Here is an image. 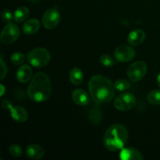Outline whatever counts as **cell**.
Here are the masks:
<instances>
[{
  "mask_svg": "<svg viewBox=\"0 0 160 160\" xmlns=\"http://www.w3.org/2000/svg\"><path fill=\"white\" fill-rule=\"evenodd\" d=\"M88 88L90 95L97 103L108 102L114 97V84L106 77L95 75L89 80Z\"/></svg>",
  "mask_w": 160,
  "mask_h": 160,
  "instance_id": "6da1fadb",
  "label": "cell"
},
{
  "mask_svg": "<svg viewBox=\"0 0 160 160\" xmlns=\"http://www.w3.org/2000/svg\"><path fill=\"white\" fill-rule=\"evenodd\" d=\"M52 94V83L50 78L43 72L37 73L31 79L28 88V95L34 102H45Z\"/></svg>",
  "mask_w": 160,
  "mask_h": 160,
  "instance_id": "7a4b0ae2",
  "label": "cell"
},
{
  "mask_svg": "<svg viewBox=\"0 0 160 160\" xmlns=\"http://www.w3.org/2000/svg\"><path fill=\"white\" fill-rule=\"evenodd\" d=\"M129 138L128 131L123 125L113 124L106 130L103 142L106 149L117 152L124 148Z\"/></svg>",
  "mask_w": 160,
  "mask_h": 160,
  "instance_id": "3957f363",
  "label": "cell"
},
{
  "mask_svg": "<svg viewBox=\"0 0 160 160\" xmlns=\"http://www.w3.org/2000/svg\"><path fill=\"white\" fill-rule=\"evenodd\" d=\"M51 56L46 48H35L31 50L28 55V60L29 63L36 68H42L45 67L49 62Z\"/></svg>",
  "mask_w": 160,
  "mask_h": 160,
  "instance_id": "277c9868",
  "label": "cell"
},
{
  "mask_svg": "<svg viewBox=\"0 0 160 160\" xmlns=\"http://www.w3.org/2000/svg\"><path fill=\"white\" fill-rule=\"evenodd\" d=\"M148 70V66L144 61L139 60L134 62L128 67L127 74L132 82H138L145 76Z\"/></svg>",
  "mask_w": 160,
  "mask_h": 160,
  "instance_id": "5b68a950",
  "label": "cell"
},
{
  "mask_svg": "<svg viewBox=\"0 0 160 160\" xmlns=\"http://www.w3.org/2000/svg\"><path fill=\"white\" fill-rule=\"evenodd\" d=\"M136 104V98L131 92H124L119 95L114 100V106L118 110L124 111L131 110Z\"/></svg>",
  "mask_w": 160,
  "mask_h": 160,
  "instance_id": "8992f818",
  "label": "cell"
},
{
  "mask_svg": "<svg viewBox=\"0 0 160 160\" xmlns=\"http://www.w3.org/2000/svg\"><path fill=\"white\" fill-rule=\"evenodd\" d=\"M20 36L18 27L12 23H8L3 28L0 36V40L3 45H11L16 42Z\"/></svg>",
  "mask_w": 160,
  "mask_h": 160,
  "instance_id": "52a82bcc",
  "label": "cell"
},
{
  "mask_svg": "<svg viewBox=\"0 0 160 160\" xmlns=\"http://www.w3.org/2000/svg\"><path fill=\"white\" fill-rule=\"evenodd\" d=\"M61 20L59 10L56 8L48 9L44 12L42 17V24L48 30H52L58 26Z\"/></svg>",
  "mask_w": 160,
  "mask_h": 160,
  "instance_id": "ba28073f",
  "label": "cell"
},
{
  "mask_svg": "<svg viewBox=\"0 0 160 160\" xmlns=\"http://www.w3.org/2000/svg\"><path fill=\"white\" fill-rule=\"evenodd\" d=\"M135 51L128 45H120L114 51V57L118 62H128L133 60L135 57Z\"/></svg>",
  "mask_w": 160,
  "mask_h": 160,
  "instance_id": "9c48e42d",
  "label": "cell"
},
{
  "mask_svg": "<svg viewBox=\"0 0 160 160\" xmlns=\"http://www.w3.org/2000/svg\"><path fill=\"white\" fill-rule=\"evenodd\" d=\"M120 159L122 160H142L143 156L138 149L134 148H123L120 150Z\"/></svg>",
  "mask_w": 160,
  "mask_h": 160,
  "instance_id": "30bf717a",
  "label": "cell"
},
{
  "mask_svg": "<svg viewBox=\"0 0 160 160\" xmlns=\"http://www.w3.org/2000/svg\"><path fill=\"white\" fill-rule=\"evenodd\" d=\"M10 115L14 120L18 123H23L28 119V113L24 108L21 106H12L9 108Z\"/></svg>",
  "mask_w": 160,
  "mask_h": 160,
  "instance_id": "8fae6325",
  "label": "cell"
},
{
  "mask_svg": "<svg viewBox=\"0 0 160 160\" xmlns=\"http://www.w3.org/2000/svg\"><path fill=\"white\" fill-rule=\"evenodd\" d=\"M145 39V32L143 30L136 29L130 32L128 37V42L132 46H138L144 42Z\"/></svg>",
  "mask_w": 160,
  "mask_h": 160,
  "instance_id": "7c38bea8",
  "label": "cell"
},
{
  "mask_svg": "<svg viewBox=\"0 0 160 160\" xmlns=\"http://www.w3.org/2000/svg\"><path fill=\"white\" fill-rule=\"evenodd\" d=\"M72 98L78 106H87L90 102V98L87 92L83 89H76L72 93Z\"/></svg>",
  "mask_w": 160,
  "mask_h": 160,
  "instance_id": "4fadbf2b",
  "label": "cell"
},
{
  "mask_svg": "<svg viewBox=\"0 0 160 160\" xmlns=\"http://www.w3.org/2000/svg\"><path fill=\"white\" fill-rule=\"evenodd\" d=\"M27 156L31 159H40L45 155V150L42 146L36 144H31L26 148L25 150Z\"/></svg>",
  "mask_w": 160,
  "mask_h": 160,
  "instance_id": "5bb4252c",
  "label": "cell"
},
{
  "mask_svg": "<svg viewBox=\"0 0 160 160\" xmlns=\"http://www.w3.org/2000/svg\"><path fill=\"white\" fill-rule=\"evenodd\" d=\"M32 70L28 65H22L17 71V78L19 82L27 83L31 80Z\"/></svg>",
  "mask_w": 160,
  "mask_h": 160,
  "instance_id": "9a60e30c",
  "label": "cell"
},
{
  "mask_svg": "<svg viewBox=\"0 0 160 160\" xmlns=\"http://www.w3.org/2000/svg\"><path fill=\"white\" fill-rule=\"evenodd\" d=\"M39 29H40V22L37 19H31L27 20L23 25V33L28 35L35 34L39 31Z\"/></svg>",
  "mask_w": 160,
  "mask_h": 160,
  "instance_id": "2e32d148",
  "label": "cell"
},
{
  "mask_svg": "<svg viewBox=\"0 0 160 160\" xmlns=\"http://www.w3.org/2000/svg\"><path fill=\"white\" fill-rule=\"evenodd\" d=\"M69 79L70 81L74 85H79L82 83L83 79H84V75L83 72L81 69L78 67H74L70 70L69 73Z\"/></svg>",
  "mask_w": 160,
  "mask_h": 160,
  "instance_id": "e0dca14e",
  "label": "cell"
},
{
  "mask_svg": "<svg viewBox=\"0 0 160 160\" xmlns=\"http://www.w3.org/2000/svg\"><path fill=\"white\" fill-rule=\"evenodd\" d=\"M29 9L25 6H20V7L17 8L13 13L14 21L17 22V23L23 22L29 17Z\"/></svg>",
  "mask_w": 160,
  "mask_h": 160,
  "instance_id": "ac0fdd59",
  "label": "cell"
},
{
  "mask_svg": "<svg viewBox=\"0 0 160 160\" xmlns=\"http://www.w3.org/2000/svg\"><path fill=\"white\" fill-rule=\"evenodd\" d=\"M88 120L93 124H98L102 120V112L98 109H92L88 112Z\"/></svg>",
  "mask_w": 160,
  "mask_h": 160,
  "instance_id": "d6986e66",
  "label": "cell"
},
{
  "mask_svg": "<svg viewBox=\"0 0 160 160\" xmlns=\"http://www.w3.org/2000/svg\"><path fill=\"white\" fill-rule=\"evenodd\" d=\"M147 101L152 105H160V90H153L148 92Z\"/></svg>",
  "mask_w": 160,
  "mask_h": 160,
  "instance_id": "ffe728a7",
  "label": "cell"
},
{
  "mask_svg": "<svg viewBox=\"0 0 160 160\" xmlns=\"http://www.w3.org/2000/svg\"><path fill=\"white\" fill-rule=\"evenodd\" d=\"M131 83L124 79L117 80V81L114 83L115 89L117 91H119V92H124V91L128 90V89L131 88Z\"/></svg>",
  "mask_w": 160,
  "mask_h": 160,
  "instance_id": "44dd1931",
  "label": "cell"
},
{
  "mask_svg": "<svg viewBox=\"0 0 160 160\" xmlns=\"http://www.w3.org/2000/svg\"><path fill=\"white\" fill-rule=\"evenodd\" d=\"M10 60L12 64L16 66L21 65L25 61V56L20 52H16L10 56Z\"/></svg>",
  "mask_w": 160,
  "mask_h": 160,
  "instance_id": "7402d4cb",
  "label": "cell"
},
{
  "mask_svg": "<svg viewBox=\"0 0 160 160\" xmlns=\"http://www.w3.org/2000/svg\"><path fill=\"white\" fill-rule=\"evenodd\" d=\"M9 152L11 156H14V157H20L23 154V148H21V146L17 145V144L11 145L9 148Z\"/></svg>",
  "mask_w": 160,
  "mask_h": 160,
  "instance_id": "603a6c76",
  "label": "cell"
},
{
  "mask_svg": "<svg viewBox=\"0 0 160 160\" xmlns=\"http://www.w3.org/2000/svg\"><path fill=\"white\" fill-rule=\"evenodd\" d=\"M100 63L102 66L106 67H112L114 65V60L112 56H110L108 54H103L100 56L99 58Z\"/></svg>",
  "mask_w": 160,
  "mask_h": 160,
  "instance_id": "cb8c5ba5",
  "label": "cell"
},
{
  "mask_svg": "<svg viewBox=\"0 0 160 160\" xmlns=\"http://www.w3.org/2000/svg\"><path fill=\"white\" fill-rule=\"evenodd\" d=\"M2 18L3 21L6 22V23H10L12 19L13 18V14L12 13L11 11L6 9L2 13Z\"/></svg>",
  "mask_w": 160,
  "mask_h": 160,
  "instance_id": "d4e9b609",
  "label": "cell"
},
{
  "mask_svg": "<svg viewBox=\"0 0 160 160\" xmlns=\"http://www.w3.org/2000/svg\"><path fill=\"white\" fill-rule=\"evenodd\" d=\"M0 69H1V77H0V78H1V80H2L3 78L6 77V73H7V67H6L4 61H3L2 59H1V67H0Z\"/></svg>",
  "mask_w": 160,
  "mask_h": 160,
  "instance_id": "484cf974",
  "label": "cell"
},
{
  "mask_svg": "<svg viewBox=\"0 0 160 160\" xmlns=\"http://www.w3.org/2000/svg\"><path fill=\"white\" fill-rule=\"evenodd\" d=\"M0 88H1V92H0V95L2 96L5 93V87L3 86V84H0Z\"/></svg>",
  "mask_w": 160,
  "mask_h": 160,
  "instance_id": "4316f807",
  "label": "cell"
},
{
  "mask_svg": "<svg viewBox=\"0 0 160 160\" xmlns=\"http://www.w3.org/2000/svg\"><path fill=\"white\" fill-rule=\"evenodd\" d=\"M157 84H158V86L160 88V72L157 76Z\"/></svg>",
  "mask_w": 160,
  "mask_h": 160,
  "instance_id": "83f0119b",
  "label": "cell"
},
{
  "mask_svg": "<svg viewBox=\"0 0 160 160\" xmlns=\"http://www.w3.org/2000/svg\"><path fill=\"white\" fill-rule=\"evenodd\" d=\"M30 2H40L41 0H29Z\"/></svg>",
  "mask_w": 160,
  "mask_h": 160,
  "instance_id": "f1b7e54d",
  "label": "cell"
}]
</instances>
